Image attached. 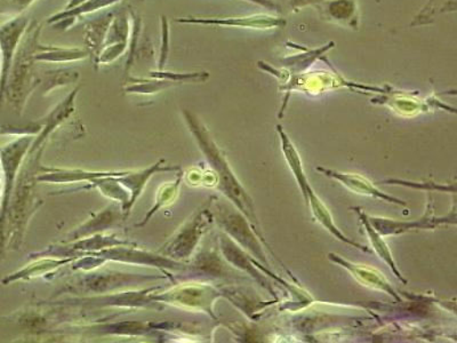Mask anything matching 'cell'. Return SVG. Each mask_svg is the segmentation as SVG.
Returning <instances> with one entry per match:
<instances>
[{
	"instance_id": "6da1fadb",
	"label": "cell",
	"mask_w": 457,
	"mask_h": 343,
	"mask_svg": "<svg viewBox=\"0 0 457 343\" xmlns=\"http://www.w3.org/2000/svg\"><path fill=\"white\" fill-rule=\"evenodd\" d=\"M39 31L40 28L36 22L28 28L26 38L23 36L22 43L19 44L8 75L4 96L18 110L23 108L29 94L37 84L34 71L35 54L39 48H43L38 46Z\"/></svg>"
},
{
	"instance_id": "7a4b0ae2",
	"label": "cell",
	"mask_w": 457,
	"mask_h": 343,
	"mask_svg": "<svg viewBox=\"0 0 457 343\" xmlns=\"http://www.w3.org/2000/svg\"><path fill=\"white\" fill-rule=\"evenodd\" d=\"M29 142H30V138H22L0 149V162H2L4 173H5V191L3 193L2 214H0V257L5 250L4 235H5L7 210L10 206L12 193H13L15 173L28 149Z\"/></svg>"
},
{
	"instance_id": "3957f363",
	"label": "cell",
	"mask_w": 457,
	"mask_h": 343,
	"mask_svg": "<svg viewBox=\"0 0 457 343\" xmlns=\"http://www.w3.org/2000/svg\"><path fill=\"white\" fill-rule=\"evenodd\" d=\"M28 19L20 16L11 20L0 26V55H2V63H0V102L3 101L4 94L8 75L12 63L18 50L20 42H21L24 31L27 30Z\"/></svg>"
},
{
	"instance_id": "277c9868",
	"label": "cell",
	"mask_w": 457,
	"mask_h": 343,
	"mask_svg": "<svg viewBox=\"0 0 457 343\" xmlns=\"http://www.w3.org/2000/svg\"><path fill=\"white\" fill-rule=\"evenodd\" d=\"M294 8L316 5L322 18L328 21L345 24L357 30L359 15L357 0H291Z\"/></svg>"
},
{
	"instance_id": "5b68a950",
	"label": "cell",
	"mask_w": 457,
	"mask_h": 343,
	"mask_svg": "<svg viewBox=\"0 0 457 343\" xmlns=\"http://www.w3.org/2000/svg\"><path fill=\"white\" fill-rule=\"evenodd\" d=\"M179 23L194 24H213V26L222 27H242L256 29H272L285 26V20L275 18L271 15H253L248 18H230V19H178Z\"/></svg>"
},
{
	"instance_id": "8992f818",
	"label": "cell",
	"mask_w": 457,
	"mask_h": 343,
	"mask_svg": "<svg viewBox=\"0 0 457 343\" xmlns=\"http://www.w3.org/2000/svg\"><path fill=\"white\" fill-rule=\"evenodd\" d=\"M321 171L325 172V173H328V175H330V177L340 180V181L343 183V185H345L351 190L357 191V193H359V194L373 196V197L383 198V199L387 200V202H395V203L402 204V205H403V203L402 202V200L391 198V197H389V196H386V195H383L382 193H379V191L375 189V188L373 186H371L370 183L369 181H367V180L362 179L361 177H359V175L333 173V172L324 171L322 169H321Z\"/></svg>"
},
{
	"instance_id": "52a82bcc",
	"label": "cell",
	"mask_w": 457,
	"mask_h": 343,
	"mask_svg": "<svg viewBox=\"0 0 457 343\" xmlns=\"http://www.w3.org/2000/svg\"><path fill=\"white\" fill-rule=\"evenodd\" d=\"M117 2H120V0H88L87 3L80 4L79 6L72 8V10H68L53 16V18L48 20V23L63 21V23L57 24L56 27H69V22H71V20L72 21L73 18L85 13H91L93 11L112 5V4Z\"/></svg>"
},
{
	"instance_id": "ba28073f",
	"label": "cell",
	"mask_w": 457,
	"mask_h": 343,
	"mask_svg": "<svg viewBox=\"0 0 457 343\" xmlns=\"http://www.w3.org/2000/svg\"><path fill=\"white\" fill-rule=\"evenodd\" d=\"M87 56V52L81 50H61V48L52 47L50 52L42 53L35 55L36 61H48V63H64V61H75L84 59Z\"/></svg>"
},
{
	"instance_id": "9c48e42d",
	"label": "cell",
	"mask_w": 457,
	"mask_h": 343,
	"mask_svg": "<svg viewBox=\"0 0 457 343\" xmlns=\"http://www.w3.org/2000/svg\"><path fill=\"white\" fill-rule=\"evenodd\" d=\"M112 19V14H108L105 18L91 22V27L88 28L87 43L92 51L96 52L97 47L101 46L102 40H104L110 28L109 23Z\"/></svg>"
},
{
	"instance_id": "30bf717a",
	"label": "cell",
	"mask_w": 457,
	"mask_h": 343,
	"mask_svg": "<svg viewBox=\"0 0 457 343\" xmlns=\"http://www.w3.org/2000/svg\"><path fill=\"white\" fill-rule=\"evenodd\" d=\"M365 226L367 230H369L371 243H373L374 247H377L378 255H381L383 259H386V263L390 264V267L393 268L395 273H397V276L400 277V273L397 271H395V264L393 263V259H391L390 252L389 250H387L385 242H383L381 238H378V236L375 234L373 230H371L370 223H365Z\"/></svg>"
},
{
	"instance_id": "8fae6325",
	"label": "cell",
	"mask_w": 457,
	"mask_h": 343,
	"mask_svg": "<svg viewBox=\"0 0 457 343\" xmlns=\"http://www.w3.org/2000/svg\"><path fill=\"white\" fill-rule=\"evenodd\" d=\"M246 2H251L255 4V5L267 8V10L280 12V7L278 4L275 3V0H246Z\"/></svg>"
},
{
	"instance_id": "7c38bea8",
	"label": "cell",
	"mask_w": 457,
	"mask_h": 343,
	"mask_svg": "<svg viewBox=\"0 0 457 343\" xmlns=\"http://www.w3.org/2000/svg\"><path fill=\"white\" fill-rule=\"evenodd\" d=\"M167 36H169V30H167V24L164 20V50L162 51V61H161V68H162V64L165 63V60L167 57V44H169V40H167Z\"/></svg>"
},
{
	"instance_id": "4fadbf2b",
	"label": "cell",
	"mask_w": 457,
	"mask_h": 343,
	"mask_svg": "<svg viewBox=\"0 0 457 343\" xmlns=\"http://www.w3.org/2000/svg\"><path fill=\"white\" fill-rule=\"evenodd\" d=\"M32 2H35V0H13L14 5L19 8H26L30 5Z\"/></svg>"
},
{
	"instance_id": "5bb4252c",
	"label": "cell",
	"mask_w": 457,
	"mask_h": 343,
	"mask_svg": "<svg viewBox=\"0 0 457 343\" xmlns=\"http://www.w3.org/2000/svg\"><path fill=\"white\" fill-rule=\"evenodd\" d=\"M84 2H86V0H71V3H69V5L67 8H65V11L72 10V8L79 6L80 4H83Z\"/></svg>"
},
{
	"instance_id": "9a60e30c",
	"label": "cell",
	"mask_w": 457,
	"mask_h": 343,
	"mask_svg": "<svg viewBox=\"0 0 457 343\" xmlns=\"http://www.w3.org/2000/svg\"><path fill=\"white\" fill-rule=\"evenodd\" d=\"M0 190H2V183H0Z\"/></svg>"
}]
</instances>
